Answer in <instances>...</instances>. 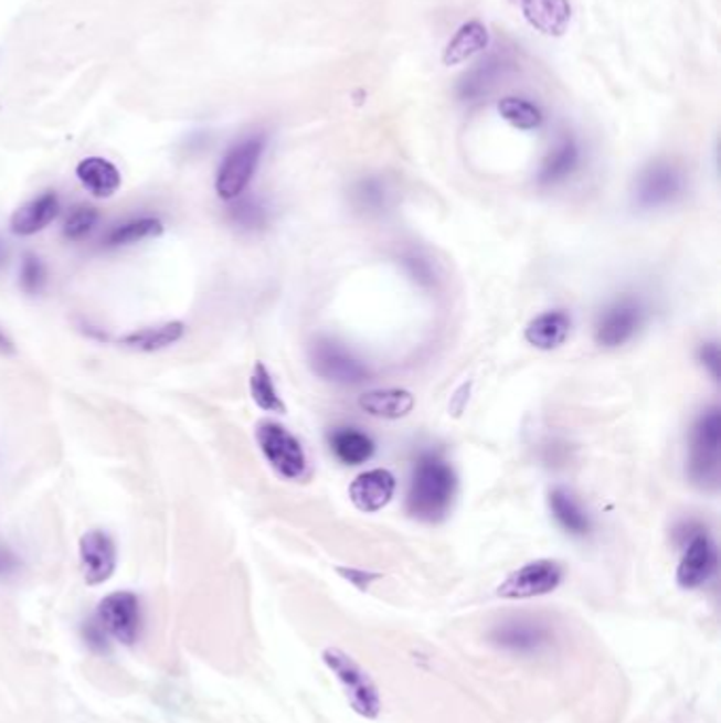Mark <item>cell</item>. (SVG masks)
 I'll list each match as a JSON object with an SVG mask.
<instances>
[{
    "mask_svg": "<svg viewBox=\"0 0 721 723\" xmlns=\"http://www.w3.org/2000/svg\"><path fill=\"white\" fill-rule=\"evenodd\" d=\"M15 343L13 339L0 328V355H13L15 353Z\"/></svg>",
    "mask_w": 721,
    "mask_h": 723,
    "instance_id": "obj_36",
    "label": "cell"
},
{
    "mask_svg": "<svg viewBox=\"0 0 721 723\" xmlns=\"http://www.w3.org/2000/svg\"><path fill=\"white\" fill-rule=\"evenodd\" d=\"M20 570H22L20 556L9 546L0 544V582H7L11 577H15V575L20 574Z\"/></svg>",
    "mask_w": 721,
    "mask_h": 723,
    "instance_id": "obj_33",
    "label": "cell"
},
{
    "mask_svg": "<svg viewBox=\"0 0 721 723\" xmlns=\"http://www.w3.org/2000/svg\"><path fill=\"white\" fill-rule=\"evenodd\" d=\"M499 115L508 121V124L519 127V129H538L544 117H542V110L531 104L524 98H503V100L498 104Z\"/></svg>",
    "mask_w": 721,
    "mask_h": 723,
    "instance_id": "obj_28",
    "label": "cell"
},
{
    "mask_svg": "<svg viewBox=\"0 0 721 723\" xmlns=\"http://www.w3.org/2000/svg\"><path fill=\"white\" fill-rule=\"evenodd\" d=\"M698 358L702 362V366L709 371V374L713 376V381H720L721 374V353L720 348L715 341L711 343H702V348L698 351Z\"/></svg>",
    "mask_w": 721,
    "mask_h": 723,
    "instance_id": "obj_32",
    "label": "cell"
},
{
    "mask_svg": "<svg viewBox=\"0 0 721 723\" xmlns=\"http://www.w3.org/2000/svg\"><path fill=\"white\" fill-rule=\"evenodd\" d=\"M508 68V62L499 55H491L489 60L480 62L474 71L464 76V81L459 83V96L464 100L474 102L480 100L483 96H487L499 76L503 75V71Z\"/></svg>",
    "mask_w": 721,
    "mask_h": 723,
    "instance_id": "obj_24",
    "label": "cell"
},
{
    "mask_svg": "<svg viewBox=\"0 0 721 723\" xmlns=\"http://www.w3.org/2000/svg\"><path fill=\"white\" fill-rule=\"evenodd\" d=\"M330 450L346 466L367 464L374 455L373 438L358 427H339L330 434Z\"/></svg>",
    "mask_w": 721,
    "mask_h": 723,
    "instance_id": "obj_21",
    "label": "cell"
},
{
    "mask_svg": "<svg viewBox=\"0 0 721 723\" xmlns=\"http://www.w3.org/2000/svg\"><path fill=\"white\" fill-rule=\"evenodd\" d=\"M339 574L343 575L346 580H349L353 586H358L360 591H367V588L371 586V582L379 580V575L377 574H369V572H358V570H346V567H341V570H339Z\"/></svg>",
    "mask_w": 721,
    "mask_h": 723,
    "instance_id": "obj_34",
    "label": "cell"
},
{
    "mask_svg": "<svg viewBox=\"0 0 721 723\" xmlns=\"http://www.w3.org/2000/svg\"><path fill=\"white\" fill-rule=\"evenodd\" d=\"M0 256H2V248H0Z\"/></svg>",
    "mask_w": 721,
    "mask_h": 723,
    "instance_id": "obj_37",
    "label": "cell"
},
{
    "mask_svg": "<svg viewBox=\"0 0 721 723\" xmlns=\"http://www.w3.org/2000/svg\"><path fill=\"white\" fill-rule=\"evenodd\" d=\"M489 43V32L487 28L480 22H468L457 30V34L448 41L447 50H445V64L447 66H455L466 62L468 57H473L474 53L485 50Z\"/></svg>",
    "mask_w": 721,
    "mask_h": 723,
    "instance_id": "obj_25",
    "label": "cell"
},
{
    "mask_svg": "<svg viewBox=\"0 0 721 723\" xmlns=\"http://www.w3.org/2000/svg\"><path fill=\"white\" fill-rule=\"evenodd\" d=\"M231 216L244 228H258L267 223V208L258 200H244L231 210Z\"/></svg>",
    "mask_w": 721,
    "mask_h": 723,
    "instance_id": "obj_31",
    "label": "cell"
},
{
    "mask_svg": "<svg viewBox=\"0 0 721 723\" xmlns=\"http://www.w3.org/2000/svg\"><path fill=\"white\" fill-rule=\"evenodd\" d=\"M57 214H60V198L53 191H45L13 212L11 231L20 237L36 235L43 228H47L57 219Z\"/></svg>",
    "mask_w": 721,
    "mask_h": 723,
    "instance_id": "obj_16",
    "label": "cell"
},
{
    "mask_svg": "<svg viewBox=\"0 0 721 723\" xmlns=\"http://www.w3.org/2000/svg\"><path fill=\"white\" fill-rule=\"evenodd\" d=\"M570 330H572L570 313L554 309V311H547V313L538 316L536 320H531L524 330V339L536 350H556L565 343V339L570 337Z\"/></svg>",
    "mask_w": 721,
    "mask_h": 723,
    "instance_id": "obj_17",
    "label": "cell"
},
{
    "mask_svg": "<svg viewBox=\"0 0 721 723\" xmlns=\"http://www.w3.org/2000/svg\"><path fill=\"white\" fill-rule=\"evenodd\" d=\"M360 200L369 203V205L381 203L383 201V189H381V184L374 182V180L362 182V187H360Z\"/></svg>",
    "mask_w": 721,
    "mask_h": 723,
    "instance_id": "obj_35",
    "label": "cell"
},
{
    "mask_svg": "<svg viewBox=\"0 0 721 723\" xmlns=\"http://www.w3.org/2000/svg\"><path fill=\"white\" fill-rule=\"evenodd\" d=\"M563 582V567L556 561L540 559L522 565L501 584L498 595L501 599H533L556 591Z\"/></svg>",
    "mask_w": 721,
    "mask_h": 723,
    "instance_id": "obj_7",
    "label": "cell"
},
{
    "mask_svg": "<svg viewBox=\"0 0 721 723\" xmlns=\"http://www.w3.org/2000/svg\"><path fill=\"white\" fill-rule=\"evenodd\" d=\"M163 233V223L155 216H134L127 219L119 225L110 226L104 235L102 244L104 248H125L140 242H147L152 237H159Z\"/></svg>",
    "mask_w": 721,
    "mask_h": 723,
    "instance_id": "obj_22",
    "label": "cell"
},
{
    "mask_svg": "<svg viewBox=\"0 0 721 723\" xmlns=\"http://www.w3.org/2000/svg\"><path fill=\"white\" fill-rule=\"evenodd\" d=\"M100 223V212L92 205H75L62 226V233L68 242H83Z\"/></svg>",
    "mask_w": 721,
    "mask_h": 723,
    "instance_id": "obj_29",
    "label": "cell"
},
{
    "mask_svg": "<svg viewBox=\"0 0 721 723\" xmlns=\"http://www.w3.org/2000/svg\"><path fill=\"white\" fill-rule=\"evenodd\" d=\"M96 623L102 630L124 646H134L140 632V600L129 591H117L104 597L96 612Z\"/></svg>",
    "mask_w": 721,
    "mask_h": 723,
    "instance_id": "obj_6",
    "label": "cell"
},
{
    "mask_svg": "<svg viewBox=\"0 0 721 723\" xmlns=\"http://www.w3.org/2000/svg\"><path fill=\"white\" fill-rule=\"evenodd\" d=\"M360 408L377 419H402L415 408V396L406 390H374L360 396Z\"/></svg>",
    "mask_w": 721,
    "mask_h": 723,
    "instance_id": "obj_20",
    "label": "cell"
},
{
    "mask_svg": "<svg viewBox=\"0 0 721 723\" xmlns=\"http://www.w3.org/2000/svg\"><path fill=\"white\" fill-rule=\"evenodd\" d=\"M184 332H187V326L182 322L145 326V328L127 332L119 339V345H124L127 350L155 353V351L168 350L178 341H182Z\"/></svg>",
    "mask_w": 721,
    "mask_h": 723,
    "instance_id": "obj_19",
    "label": "cell"
},
{
    "mask_svg": "<svg viewBox=\"0 0 721 723\" xmlns=\"http://www.w3.org/2000/svg\"><path fill=\"white\" fill-rule=\"evenodd\" d=\"M78 561L83 577L89 586H100L108 582L117 570L115 540L102 529L83 533L78 540Z\"/></svg>",
    "mask_w": 721,
    "mask_h": 723,
    "instance_id": "obj_11",
    "label": "cell"
},
{
    "mask_svg": "<svg viewBox=\"0 0 721 723\" xmlns=\"http://www.w3.org/2000/svg\"><path fill=\"white\" fill-rule=\"evenodd\" d=\"M322 660L326 669L341 683L349 706L364 720H377L383 709V700L371 673L343 649H324Z\"/></svg>",
    "mask_w": 721,
    "mask_h": 723,
    "instance_id": "obj_2",
    "label": "cell"
},
{
    "mask_svg": "<svg viewBox=\"0 0 721 723\" xmlns=\"http://www.w3.org/2000/svg\"><path fill=\"white\" fill-rule=\"evenodd\" d=\"M311 366L318 376L339 385H360L369 381V369L343 345L320 339L311 348Z\"/></svg>",
    "mask_w": 721,
    "mask_h": 723,
    "instance_id": "obj_8",
    "label": "cell"
},
{
    "mask_svg": "<svg viewBox=\"0 0 721 723\" xmlns=\"http://www.w3.org/2000/svg\"><path fill=\"white\" fill-rule=\"evenodd\" d=\"M721 413L718 406L704 411L692 427L688 472L692 482L713 491L720 485Z\"/></svg>",
    "mask_w": 721,
    "mask_h": 723,
    "instance_id": "obj_3",
    "label": "cell"
},
{
    "mask_svg": "<svg viewBox=\"0 0 721 723\" xmlns=\"http://www.w3.org/2000/svg\"><path fill=\"white\" fill-rule=\"evenodd\" d=\"M644 318L646 311L637 300H618L601 313L595 326V341L607 350L622 348L639 332V328L644 326Z\"/></svg>",
    "mask_w": 721,
    "mask_h": 723,
    "instance_id": "obj_10",
    "label": "cell"
},
{
    "mask_svg": "<svg viewBox=\"0 0 721 723\" xmlns=\"http://www.w3.org/2000/svg\"><path fill=\"white\" fill-rule=\"evenodd\" d=\"M548 506L554 521L561 524L570 535L584 538L591 533V519L584 508L577 503L568 489H552L548 496Z\"/></svg>",
    "mask_w": 721,
    "mask_h": 723,
    "instance_id": "obj_23",
    "label": "cell"
},
{
    "mask_svg": "<svg viewBox=\"0 0 721 723\" xmlns=\"http://www.w3.org/2000/svg\"><path fill=\"white\" fill-rule=\"evenodd\" d=\"M78 182L98 200L113 198L121 187V172L104 157H87L76 166Z\"/></svg>",
    "mask_w": 721,
    "mask_h": 723,
    "instance_id": "obj_18",
    "label": "cell"
},
{
    "mask_svg": "<svg viewBox=\"0 0 721 723\" xmlns=\"http://www.w3.org/2000/svg\"><path fill=\"white\" fill-rule=\"evenodd\" d=\"M577 163H580V149L572 138H565L548 155L547 161L542 166V172H540V182L556 184V182L565 180L568 176H572Z\"/></svg>",
    "mask_w": 721,
    "mask_h": 723,
    "instance_id": "obj_26",
    "label": "cell"
},
{
    "mask_svg": "<svg viewBox=\"0 0 721 723\" xmlns=\"http://www.w3.org/2000/svg\"><path fill=\"white\" fill-rule=\"evenodd\" d=\"M457 476L447 461L434 453L420 457L411 476L406 510L423 523L443 521L453 506Z\"/></svg>",
    "mask_w": 721,
    "mask_h": 723,
    "instance_id": "obj_1",
    "label": "cell"
},
{
    "mask_svg": "<svg viewBox=\"0 0 721 723\" xmlns=\"http://www.w3.org/2000/svg\"><path fill=\"white\" fill-rule=\"evenodd\" d=\"M683 187H686L683 172L672 163L658 161L651 163L644 170V174L639 176L635 187V201L644 210L665 208L683 193Z\"/></svg>",
    "mask_w": 721,
    "mask_h": 723,
    "instance_id": "obj_9",
    "label": "cell"
},
{
    "mask_svg": "<svg viewBox=\"0 0 721 723\" xmlns=\"http://www.w3.org/2000/svg\"><path fill=\"white\" fill-rule=\"evenodd\" d=\"M250 394L252 400L256 402L258 408L267 411V413H284L286 406L277 394L275 387L274 376L269 373V369L263 362H256L252 369V376H250Z\"/></svg>",
    "mask_w": 721,
    "mask_h": 723,
    "instance_id": "obj_27",
    "label": "cell"
},
{
    "mask_svg": "<svg viewBox=\"0 0 721 723\" xmlns=\"http://www.w3.org/2000/svg\"><path fill=\"white\" fill-rule=\"evenodd\" d=\"M715 572H718L715 542L711 540L709 533L698 531L690 538L686 552L679 561L677 584L683 591H695V588L704 586L715 575Z\"/></svg>",
    "mask_w": 721,
    "mask_h": 723,
    "instance_id": "obj_12",
    "label": "cell"
},
{
    "mask_svg": "<svg viewBox=\"0 0 721 723\" xmlns=\"http://www.w3.org/2000/svg\"><path fill=\"white\" fill-rule=\"evenodd\" d=\"M522 18L548 36H561L572 22L570 0H512Z\"/></svg>",
    "mask_w": 721,
    "mask_h": 723,
    "instance_id": "obj_15",
    "label": "cell"
},
{
    "mask_svg": "<svg viewBox=\"0 0 721 723\" xmlns=\"http://www.w3.org/2000/svg\"><path fill=\"white\" fill-rule=\"evenodd\" d=\"M256 443L267 464L286 480H303L309 472L305 449L295 434L275 422L256 425Z\"/></svg>",
    "mask_w": 721,
    "mask_h": 723,
    "instance_id": "obj_4",
    "label": "cell"
},
{
    "mask_svg": "<svg viewBox=\"0 0 721 723\" xmlns=\"http://www.w3.org/2000/svg\"><path fill=\"white\" fill-rule=\"evenodd\" d=\"M552 632L547 624L533 618H510L491 630V641L517 653H536L547 648Z\"/></svg>",
    "mask_w": 721,
    "mask_h": 723,
    "instance_id": "obj_13",
    "label": "cell"
},
{
    "mask_svg": "<svg viewBox=\"0 0 721 723\" xmlns=\"http://www.w3.org/2000/svg\"><path fill=\"white\" fill-rule=\"evenodd\" d=\"M47 284V269L36 254H24L20 265V286L25 295H41Z\"/></svg>",
    "mask_w": 721,
    "mask_h": 723,
    "instance_id": "obj_30",
    "label": "cell"
},
{
    "mask_svg": "<svg viewBox=\"0 0 721 723\" xmlns=\"http://www.w3.org/2000/svg\"><path fill=\"white\" fill-rule=\"evenodd\" d=\"M263 152V136H248L226 150L216 174V193L221 200L233 201L242 198L258 170Z\"/></svg>",
    "mask_w": 721,
    "mask_h": 723,
    "instance_id": "obj_5",
    "label": "cell"
},
{
    "mask_svg": "<svg viewBox=\"0 0 721 723\" xmlns=\"http://www.w3.org/2000/svg\"><path fill=\"white\" fill-rule=\"evenodd\" d=\"M396 491V478L390 470L374 468L358 476L349 487V499L360 512H379L385 508Z\"/></svg>",
    "mask_w": 721,
    "mask_h": 723,
    "instance_id": "obj_14",
    "label": "cell"
}]
</instances>
